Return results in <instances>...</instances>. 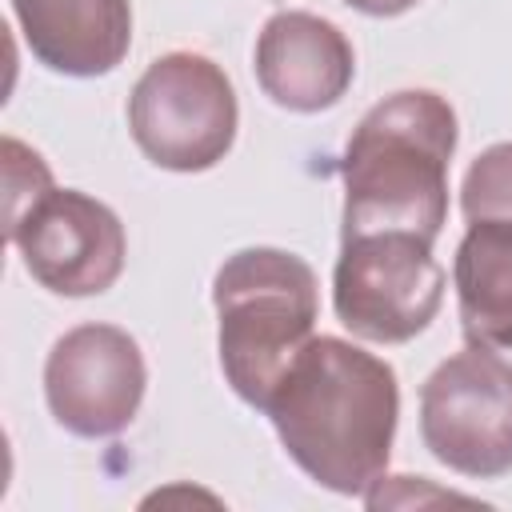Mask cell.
I'll use <instances>...</instances> for the list:
<instances>
[{"label":"cell","instance_id":"52a82bcc","mask_svg":"<svg viewBox=\"0 0 512 512\" xmlns=\"http://www.w3.org/2000/svg\"><path fill=\"white\" fill-rule=\"evenodd\" d=\"M148 368L140 344L116 324L64 332L44 360V400L52 420L84 440L124 432L144 400Z\"/></svg>","mask_w":512,"mask_h":512},{"label":"cell","instance_id":"8fae6325","mask_svg":"<svg viewBox=\"0 0 512 512\" xmlns=\"http://www.w3.org/2000/svg\"><path fill=\"white\" fill-rule=\"evenodd\" d=\"M452 284L468 344L512 348V224H468L456 244Z\"/></svg>","mask_w":512,"mask_h":512},{"label":"cell","instance_id":"277c9868","mask_svg":"<svg viewBox=\"0 0 512 512\" xmlns=\"http://www.w3.org/2000/svg\"><path fill=\"white\" fill-rule=\"evenodd\" d=\"M240 108L224 68L200 52L156 56L128 96L136 148L168 172H208L236 140Z\"/></svg>","mask_w":512,"mask_h":512},{"label":"cell","instance_id":"7c38bea8","mask_svg":"<svg viewBox=\"0 0 512 512\" xmlns=\"http://www.w3.org/2000/svg\"><path fill=\"white\" fill-rule=\"evenodd\" d=\"M460 208L464 220H496V224H512V140L484 148L460 184Z\"/></svg>","mask_w":512,"mask_h":512},{"label":"cell","instance_id":"9c48e42d","mask_svg":"<svg viewBox=\"0 0 512 512\" xmlns=\"http://www.w3.org/2000/svg\"><path fill=\"white\" fill-rule=\"evenodd\" d=\"M256 84L288 112L312 116L348 92L356 76V52L348 36L316 12H276L256 36Z\"/></svg>","mask_w":512,"mask_h":512},{"label":"cell","instance_id":"30bf717a","mask_svg":"<svg viewBox=\"0 0 512 512\" xmlns=\"http://www.w3.org/2000/svg\"><path fill=\"white\" fill-rule=\"evenodd\" d=\"M28 52L60 76H108L132 48L128 0H12Z\"/></svg>","mask_w":512,"mask_h":512},{"label":"cell","instance_id":"ba28073f","mask_svg":"<svg viewBox=\"0 0 512 512\" xmlns=\"http://www.w3.org/2000/svg\"><path fill=\"white\" fill-rule=\"evenodd\" d=\"M8 240L24 256L32 280L56 296H100L108 292L128 256L120 216L76 188H52Z\"/></svg>","mask_w":512,"mask_h":512},{"label":"cell","instance_id":"5bb4252c","mask_svg":"<svg viewBox=\"0 0 512 512\" xmlns=\"http://www.w3.org/2000/svg\"><path fill=\"white\" fill-rule=\"evenodd\" d=\"M348 8H356V12H364V16H400V12H408V8H416L420 0H344Z\"/></svg>","mask_w":512,"mask_h":512},{"label":"cell","instance_id":"7a4b0ae2","mask_svg":"<svg viewBox=\"0 0 512 512\" xmlns=\"http://www.w3.org/2000/svg\"><path fill=\"white\" fill-rule=\"evenodd\" d=\"M452 152L456 112L440 92L404 88L372 104L352 128L340 160V240L368 232H412L436 244L448 220Z\"/></svg>","mask_w":512,"mask_h":512},{"label":"cell","instance_id":"6da1fadb","mask_svg":"<svg viewBox=\"0 0 512 512\" xmlns=\"http://www.w3.org/2000/svg\"><path fill=\"white\" fill-rule=\"evenodd\" d=\"M284 452L328 492L364 496L388 468L400 384L388 360L340 336H312L264 404Z\"/></svg>","mask_w":512,"mask_h":512},{"label":"cell","instance_id":"8992f818","mask_svg":"<svg viewBox=\"0 0 512 512\" xmlns=\"http://www.w3.org/2000/svg\"><path fill=\"white\" fill-rule=\"evenodd\" d=\"M420 440L452 472H512V364L484 344L440 360L420 388Z\"/></svg>","mask_w":512,"mask_h":512},{"label":"cell","instance_id":"3957f363","mask_svg":"<svg viewBox=\"0 0 512 512\" xmlns=\"http://www.w3.org/2000/svg\"><path fill=\"white\" fill-rule=\"evenodd\" d=\"M212 304L224 380L244 404L264 408L284 368L312 340L320 316L316 272L284 248H240L216 268Z\"/></svg>","mask_w":512,"mask_h":512},{"label":"cell","instance_id":"5b68a950","mask_svg":"<svg viewBox=\"0 0 512 512\" xmlns=\"http://www.w3.org/2000/svg\"><path fill=\"white\" fill-rule=\"evenodd\" d=\"M444 300V268L412 232H368L340 240L332 268L336 320L372 344H408Z\"/></svg>","mask_w":512,"mask_h":512},{"label":"cell","instance_id":"4fadbf2b","mask_svg":"<svg viewBox=\"0 0 512 512\" xmlns=\"http://www.w3.org/2000/svg\"><path fill=\"white\" fill-rule=\"evenodd\" d=\"M52 172L16 136H4V232H12L48 192H52Z\"/></svg>","mask_w":512,"mask_h":512}]
</instances>
